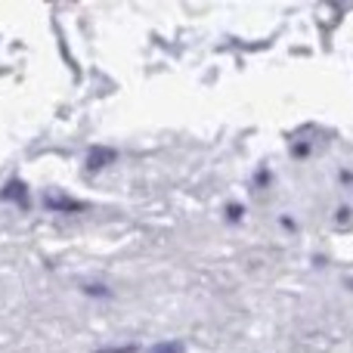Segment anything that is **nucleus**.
I'll return each mask as SVG.
<instances>
[{
  "mask_svg": "<svg viewBox=\"0 0 353 353\" xmlns=\"http://www.w3.org/2000/svg\"><path fill=\"white\" fill-rule=\"evenodd\" d=\"M3 195H6V199H10V195H12V199H16V201H22V195H25L22 183H10V186L3 189Z\"/></svg>",
  "mask_w": 353,
  "mask_h": 353,
  "instance_id": "f03ea898",
  "label": "nucleus"
},
{
  "mask_svg": "<svg viewBox=\"0 0 353 353\" xmlns=\"http://www.w3.org/2000/svg\"><path fill=\"white\" fill-rule=\"evenodd\" d=\"M152 353H180V344H161V347Z\"/></svg>",
  "mask_w": 353,
  "mask_h": 353,
  "instance_id": "7ed1b4c3",
  "label": "nucleus"
},
{
  "mask_svg": "<svg viewBox=\"0 0 353 353\" xmlns=\"http://www.w3.org/2000/svg\"><path fill=\"white\" fill-rule=\"evenodd\" d=\"M105 161H112V152H93L90 161H87V168H90V171H97V168L105 165Z\"/></svg>",
  "mask_w": 353,
  "mask_h": 353,
  "instance_id": "f257e3e1",
  "label": "nucleus"
}]
</instances>
